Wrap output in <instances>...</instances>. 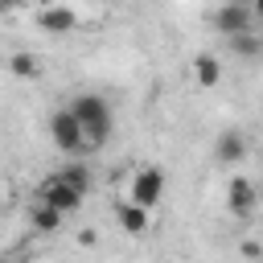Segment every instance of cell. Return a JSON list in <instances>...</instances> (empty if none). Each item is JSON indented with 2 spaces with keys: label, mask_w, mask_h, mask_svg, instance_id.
I'll list each match as a JSON object with an SVG mask.
<instances>
[{
  "label": "cell",
  "mask_w": 263,
  "mask_h": 263,
  "mask_svg": "<svg viewBox=\"0 0 263 263\" xmlns=\"http://www.w3.org/2000/svg\"><path fill=\"white\" fill-rule=\"evenodd\" d=\"M29 222H33V230H37V234H58V230H62V222H66V214H62V210H53V205H45V201H37V205L29 210Z\"/></svg>",
  "instance_id": "8fae6325"
},
{
  "label": "cell",
  "mask_w": 263,
  "mask_h": 263,
  "mask_svg": "<svg viewBox=\"0 0 263 263\" xmlns=\"http://www.w3.org/2000/svg\"><path fill=\"white\" fill-rule=\"evenodd\" d=\"M49 140H53L66 156H74V152H82V148H86V132H82V123H78L74 107H58V111L49 115Z\"/></svg>",
  "instance_id": "3957f363"
},
{
  "label": "cell",
  "mask_w": 263,
  "mask_h": 263,
  "mask_svg": "<svg viewBox=\"0 0 263 263\" xmlns=\"http://www.w3.org/2000/svg\"><path fill=\"white\" fill-rule=\"evenodd\" d=\"M37 29H45V33H74V29H78V12H74L66 0H41V8H37Z\"/></svg>",
  "instance_id": "8992f818"
},
{
  "label": "cell",
  "mask_w": 263,
  "mask_h": 263,
  "mask_svg": "<svg viewBox=\"0 0 263 263\" xmlns=\"http://www.w3.org/2000/svg\"><path fill=\"white\" fill-rule=\"evenodd\" d=\"M164 189H168L164 168L140 164V168L132 173V181H127V201H136V205H144V210H156V205L164 201Z\"/></svg>",
  "instance_id": "7a4b0ae2"
},
{
  "label": "cell",
  "mask_w": 263,
  "mask_h": 263,
  "mask_svg": "<svg viewBox=\"0 0 263 263\" xmlns=\"http://www.w3.org/2000/svg\"><path fill=\"white\" fill-rule=\"evenodd\" d=\"M70 107H74V115H78V123H82V132H86V148H103V144L111 140V132H115L111 103L99 99V95H78Z\"/></svg>",
  "instance_id": "6da1fadb"
},
{
  "label": "cell",
  "mask_w": 263,
  "mask_h": 263,
  "mask_svg": "<svg viewBox=\"0 0 263 263\" xmlns=\"http://www.w3.org/2000/svg\"><path fill=\"white\" fill-rule=\"evenodd\" d=\"M193 82H197L201 90L218 86V82H222V62H218L214 53H197V58H193Z\"/></svg>",
  "instance_id": "30bf717a"
},
{
  "label": "cell",
  "mask_w": 263,
  "mask_h": 263,
  "mask_svg": "<svg viewBox=\"0 0 263 263\" xmlns=\"http://www.w3.org/2000/svg\"><path fill=\"white\" fill-rule=\"evenodd\" d=\"M214 156H218V164H238L247 156V136L238 127H226L218 136V144H214Z\"/></svg>",
  "instance_id": "9c48e42d"
},
{
  "label": "cell",
  "mask_w": 263,
  "mask_h": 263,
  "mask_svg": "<svg viewBox=\"0 0 263 263\" xmlns=\"http://www.w3.org/2000/svg\"><path fill=\"white\" fill-rule=\"evenodd\" d=\"M255 25V8H247L242 0H226L218 12H214V29L222 37H238V33H251Z\"/></svg>",
  "instance_id": "277c9868"
},
{
  "label": "cell",
  "mask_w": 263,
  "mask_h": 263,
  "mask_svg": "<svg viewBox=\"0 0 263 263\" xmlns=\"http://www.w3.org/2000/svg\"><path fill=\"white\" fill-rule=\"evenodd\" d=\"M82 189H74L66 177H49L45 185H41V193H37V201H45V205H53V210H62V214H74L78 205H82Z\"/></svg>",
  "instance_id": "5b68a950"
},
{
  "label": "cell",
  "mask_w": 263,
  "mask_h": 263,
  "mask_svg": "<svg viewBox=\"0 0 263 263\" xmlns=\"http://www.w3.org/2000/svg\"><path fill=\"white\" fill-rule=\"evenodd\" d=\"M226 205H230V214H234V218L255 214V205H259L255 185H251L247 177H230V181H226Z\"/></svg>",
  "instance_id": "52a82bcc"
},
{
  "label": "cell",
  "mask_w": 263,
  "mask_h": 263,
  "mask_svg": "<svg viewBox=\"0 0 263 263\" xmlns=\"http://www.w3.org/2000/svg\"><path fill=\"white\" fill-rule=\"evenodd\" d=\"M29 0H4V8H25Z\"/></svg>",
  "instance_id": "9a60e30c"
},
{
  "label": "cell",
  "mask_w": 263,
  "mask_h": 263,
  "mask_svg": "<svg viewBox=\"0 0 263 263\" xmlns=\"http://www.w3.org/2000/svg\"><path fill=\"white\" fill-rule=\"evenodd\" d=\"M58 177H66V181H70L74 189H82V193H90V168H86V164H66V168H62Z\"/></svg>",
  "instance_id": "5bb4252c"
},
{
  "label": "cell",
  "mask_w": 263,
  "mask_h": 263,
  "mask_svg": "<svg viewBox=\"0 0 263 263\" xmlns=\"http://www.w3.org/2000/svg\"><path fill=\"white\" fill-rule=\"evenodd\" d=\"M8 66H12V74H16V78H37V74H41V62H37L33 53H12V62H8Z\"/></svg>",
  "instance_id": "4fadbf2b"
},
{
  "label": "cell",
  "mask_w": 263,
  "mask_h": 263,
  "mask_svg": "<svg viewBox=\"0 0 263 263\" xmlns=\"http://www.w3.org/2000/svg\"><path fill=\"white\" fill-rule=\"evenodd\" d=\"M115 222H119V230H127V234H148L152 210H144V205H136V201H119V205H115Z\"/></svg>",
  "instance_id": "ba28073f"
},
{
  "label": "cell",
  "mask_w": 263,
  "mask_h": 263,
  "mask_svg": "<svg viewBox=\"0 0 263 263\" xmlns=\"http://www.w3.org/2000/svg\"><path fill=\"white\" fill-rule=\"evenodd\" d=\"M255 12H259V16H263V0H259V4H255Z\"/></svg>",
  "instance_id": "2e32d148"
},
{
  "label": "cell",
  "mask_w": 263,
  "mask_h": 263,
  "mask_svg": "<svg viewBox=\"0 0 263 263\" xmlns=\"http://www.w3.org/2000/svg\"><path fill=\"white\" fill-rule=\"evenodd\" d=\"M226 45H230V53L234 58H247V62H255V58H263V33H238V37H226Z\"/></svg>",
  "instance_id": "7c38bea8"
}]
</instances>
